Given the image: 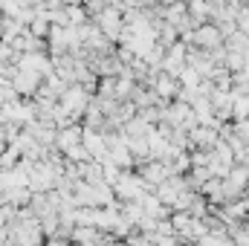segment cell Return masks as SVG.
<instances>
[{
    "label": "cell",
    "instance_id": "cell-3",
    "mask_svg": "<svg viewBox=\"0 0 249 246\" xmlns=\"http://www.w3.org/2000/svg\"><path fill=\"white\" fill-rule=\"evenodd\" d=\"M20 159H23V154H20V148L12 142V145H9V148L0 154V168H15Z\"/></svg>",
    "mask_w": 249,
    "mask_h": 246
},
{
    "label": "cell",
    "instance_id": "cell-2",
    "mask_svg": "<svg viewBox=\"0 0 249 246\" xmlns=\"http://www.w3.org/2000/svg\"><path fill=\"white\" fill-rule=\"evenodd\" d=\"M113 188H116V197L119 200H139L145 191H154L151 185L145 183L142 174H130V171H122V177L113 183Z\"/></svg>",
    "mask_w": 249,
    "mask_h": 246
},
{
    "label": "cell",
    "instance_id": "cell-1",
    "mask_svg": "<svg viewBox=\"0 0 249 246\" xmlns=\"http://www.w3.org/2000/svg\"><path fill=\"white\" fill-rule=\"evenodd\" d=\"M223 32H220V26L217 23H200V26H194V32H186V41L191 44L194 41V47H203V50H217L220 44H223Z\"/></svg>",
    "mask_w": 249,
    "mask_h": 246
}]
</instances>
